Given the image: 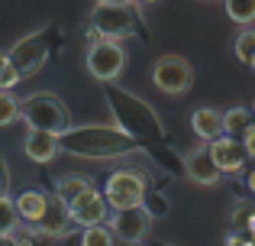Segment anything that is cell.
<instances>
[{"instance_id":"1","label":"cell","mask_w":255,"mask_h":246,"mask_svg":"<svg viewBox=\"0 0 255 246\" xmlns=\"http://www.w3.org/2000/svg\"><path fill=\"white\" fill-rule=\"evenodd\" d=\"M58 149H68L75 156H94V159H104V156H120V152H129L132 149V139L126 133L117 130H100V126H87V130H68L58 136Z\"/></svg>"},{"instance_id":"14","label":"cell","mask_w":255,"mask_h":246,"mask_svg":"<svg viewBox=\"0 0 255 246\" xmlns=\"http://www.w3.org/2000/svg\"><path fill=\"white\" fill-rule=\"evenodd\" d=\"M23 152L32 159V162H52L58 156V136L42 130H29L23 139Z\"/></svg>"},{"instance_id":"7","label":"cell","mask_w":255,"mask_h":246,"mask_svg":"<svg viewBox=\"0 0 255 246\" xmlns=\"http://www.w3.org/2000/svg\"><path fill=\"white\" fill-rule=\"evenodd\" d=\"M104 201L107 208L123 211V208H136V204L145 201V178L132 169H120L107 178L104 185Z\"/></svg>"},{"instance_id":"3","label":"cell","mask_w":255,"mask_h":246,"mask_svg":"<svg viewBox=\"0 0 255 246\" xmlns=\"http://www.w3.org/2000/svg\"><path fill=\"white\" fill-rule=\"evenodd\" d=\"M91 29L104 39H120L123 42L126 36H132L139 26V10L136 3H94L91 13Z\"/></svg>"},{"instance_id":"2","label":"cell","mask_w":255,"mask_h":246,"mask_svg":"<svg viewBox=\"0 0 255 246\" xmlns=\"http://www.w3.org/2000/svg\"><path fill=\"white\" fill-rule=\"evenodd\" d=\"M19 117L26 120L29 130H42V133H52V136H62V133L71 130L68 107L55 94H49V91H39V94L26 97L19 104Z\"/></svg>"},{"instance_id":"5","label":"cell","mask_w":255,"mask_h":246,"mask_svg":"<svg viewBox=\"0 0 255 246\" xmlns=\"http://www.w3.org/2000/svg\"><path fill=\"white\" fill-rule=\"evenodd\" d=\"M84 65L91 71V78H97V81H104V84L117 81L126 71V45L120 39H97L87 49Z\"/></svg>"},{"instance_id":"11","label":"cell","mask_w":255,"mask_h":246,"mask_svg":"<svg viewBox=\"0 0 255 246\" xmlns=\"http://www.w3.org/2000/svg\"><path fill=\"white\" fill-rule=\"evenodd\" d=\"M32 227H36L42 237H52V240H55V237H65V234H68V230L75 227V221H71L68 208H65V204L58 201L55 195H49V198H45V211H42V217H39Z\"/></svg>"},{"instance_id":"9","label":"cell","mask_w":255,"mask_h":246,"mask_svg":"<svg viewBox=\"0 0 255 246\" xmlns=\"http://www.w3.org/2000/svg\"><path fill=\"white\" fill-rule=\"evenodd\" d=\"M207 149H210V159L213 165L220 169V175H236V172L246 169V162H249V152L243 149V143L233 136H217L207 143Z\"/></svg>"},{"instance_id":"17","label":"cell","mask_w":255,"mask_h":246,"mask_svg":"<svg viewBox=\"0 0 255 246\" xmlns=\"http://www.w3.org/2000/svg\"><path fill=\"white\" fill-rule=\"evenodd\" d=\"M91 188H94V185L87 182L84 175H62L58 185H55V198L65 204V208H71V204H75L81 195H87Z\"/></svg>"},{"instance_id":"19","label":"cell","mask_w":255,"mask_h":246,"mask_svg":"<svg viewBox=\"0 0 255 246\" xmlns=\"http://www.w3.org/2000/svg\"><path fill=\"white\" fill-rule=\"evenodd\" d=\"M233 52H236V58L246 65V68H252V65H255V29H252V26H243V32L236 36Z\"/></svg>"},{"instance_id":"28","label":"cell","mask_w":255,"mask_h":246,"mask_svg":"<svg viewBox=\"0 0 255 246\" xmlns=\"http://www.w3.org/2000/svg\"><path fill=\"white\" fill-rule=\"evenodd\" d=\"M0 246H23L13 234H0Z\"/></svg>"},{"instance_id":"18","label":"cell","mask_w":255,"mask_h":246,"mask_svg":"<svg viewBox=\"0 0 255 246\" xmlns=\"http://www.w3.org/2000/svg\"><path fill=\"white\" fill-rule=\"evenodd\" d=\"M220 126H223V136L239 139L246 126H252V110L249 107H230L220 114Z\"/></svg>"},{"instance_id":"30","label":"cell","mask_w":255,"mask_h":246,"mask_svg":"<svg viewBox=\"0 0 255 246\" xmlns=\"http://www.w3.org/2000/svg\"><path fill=\"white\" fill-rule=\"evenodd\" d=\"M142 3H158V0H142Z\"/></svg>"},{"instance_id":"25","label":"cell","mask_w":255,"mask_h":246,"mask_svg":"<svg viewBox=\"0 0 255 246\" xmlns=\"http://www.w3.org/2000/svg\"><path fill=\"white\" fill-rule=\"evenodd\" d=\"M233 221H236V227H243L246 234H249V230H252V211H249V204H239L236 214H233Z\"/></svg>"},{"instance_id":"12","label":"cell","mask_w":255,"mask_h":246,"mask_svg":"<svg viewBox=\"0 0 255 246\" xmlns=\"http://www.w3.org/2000/svg\"><path fill=\"white\" fill-rule=\"evenodd\" d=\"M107 201H104V195H100L97 188H91L87 195H81L75 204L68 208V214H71V221L75 224H81V227H94V224H104L107 221Z\"/></svg>"},{"instance_id":"24","label":"cell","mask_w":255,"mask_h":246,"mask_svg":"<svg viewBox=\"0 0 255 246\" xmlns=\"http://www.w3.org/2000/svg\"><path fill=\"white\" fill-rule=\"evenodd\" d=\"M19 84V75L13 71V65L6 62V55L0 52V91H13Z\"/></svg>"},{"instance_id":"26","label":"cell","mask_w":255,"mask_h":246,"mask_svg":"<svg viewBox=\"0 0 255 246\" xmlns=\"http://www.w3.org/2000/svg\"><path fill=\"white\" fill-rule=\"evenodd\" d=\"M239 143H243V149L249 152V156H255V123H252V126H246V130H243V136H239Z\"/></svg>"},{"instance_id":"16","label":"cell","mask_w":255,"mask_h":246,"mask_svg":"<svg viewBox=\"0 0 255 246\" xmlns=\"http://www.w3.org/2000/svg\"><path fill=\"white\" fill-rule=\"evenodd\" d=\"M191 130L200 136V143H210V139L223 136V126H220V110L217 107H197L191 114Z\"/></svg>"},{"instance_id":"10","label":"cell","mask_w":255,"mask_h":246,"mask_svg":"<svg viewBox=\"0 0 255 246\" xmlns=\"http://www.w3.org/2000/svg\"><path fill=\"white\" fill-rule=\"evenodd\" d=\"M184 175H187V182L200 185V188H213V185H217L220 178H223V175H220V169L213 165L207 143L194 146V149L184 156Z\"/></svg>"},{"instance_id":"20","label":"cell","mask_w":255,"mask_h":246,"mask_svg":"<svg viewBox=\"0 0 255 246\" xmlns=\"http://www.w3.org/2000/svg\"><path fill=\"white\" fill-rule=\"evenodd\" d=\"M226 6V16L239 26H252L255 19V0H223Z\"/></svg>"},{"instance_id":"13","label":"cell","mask_w":255,"mask_h":246,"mask_svg":"<svg viewBox=\"0 0 255 246\" xmlns=\"http://www.w3.org/2000/svg\"><path fill=\"white\" fill-rule=\"evenodd\" d=\"M113 107L123 117V126H129V130H139V126H152V133L158 130L155 114H149V110H145L142 104H136L129 94H113Z\"/></svg>"},{"instance_id":"21","label":"cell","mask_w":255,"mask_h":246,"mask_svg":"<svg viewBox=\"0 0 255 246\" xmlns=\"http://www.w3.org/2000/svg\"><path fill=\"white\" fill-rule=\"evenodd\" d=\"M19 224L16 211H13V198L10 195H0V234H13Z\"/></svg>"},{"instance_id":"8","label":"cell","mask_w":255,"mask_h":246,"mask_svg":"<svg viewBox=\"0 0 255 246\" xmlns=\"http://www.w3.org/2000/svg\"><path fill=\"white\" fill-rule=\"evenodd\" d=\"M107 230H110L113 240L126 243V246H136L142 240H149V230H152V214L136 204V208H123V211H113L110 221H104Z\"/></svg>"},{"instance_id":"29","label":"cell","mask_w":255,"mask_h":246,"mask_svg":"<svg viewBox=\"0 0 255 246\" xmlns=\"http://www.w3.org/2000/svg\"><path fill=\"white\" fill-rule=\"evenodd\" d=\"M94 3H136V0H94Z\"/></svg>"},{"instance_id":"4","label":"cell","mask_w":255,"mask_h":246,"mask_svg":"<svg viewBox=\"0 0 255 246\" xmlns=\"http://www.w3.org/2000/svg\"><path fill=\"white\" fill-rule=\"evenodd\" d=\"M152 84L168 97H181L194 88V65L184 55H158L152 62Z\"/></svg>"},{"instance_id":"22","label":"cell","mask_w":255,"mask_h":246,"mask_svg":"<svg viewBox=\"0 0 255 246\" xmlns=\"http://www.w3.org/2000/svg\"><path fill=\"white\" fill-rule=\"evenodd\" d=\"M81 246H113V237L104 224H94V227H84L81 234Z\"/></svg>"},{"instance_id":"23","label":"cell","mask_w":255,"mask_h":246,"mask_svg":"<svg viewBox=\"0 0 255 246\" xmlns=\"http://www.w3.org/2000/svg\"><path fill=\"white\" fill-rule=\"evenodd\" d=\"M13 120H19V101L10 91H0V126H10Z\"/></svg>"},{"instance_id":"27","label":"cell","mask_w":255,"mask_h":246,"mask_svg":"<svg viewBox=\"0 0 255 246\" xmlns=\"http://www.w3.org/2000/svg\"><path fill=\"white\" fill-rule=\"evenodd\" d=\"M6 191H10V165L0 156V195H6Z\"/></svg>"},{"instance_id":"15","label":"cell","mask_w":255,"mask_h":246,"mask_svg":"<svg viewBox=\"0 0 255 246\" xmlns=\"http://www.w3.org/2000/svg\"><path fill=\"white\" fill-rule=\"evenodd\" d=\"M45 191H36V188H29V191H19L16 198H13V211H16V217L19 221H26V224H36L39 217H42V211H45Z\"/></svg>"},{"instance_id":"6","label":"cell","mask_w":255,"mask_h":246,"mask_svg":"<svg viewBox=\"0 0 255 246\" xmlns=\"http://www.w3.org/2000/svg\"><path fill=\"white\" fill-rule=\"evenodd\" d=\"M49 58V29H36L29 36H23L10 52H6V62L13 65V71L19 75V81L29 75H36L39 68Z\"/></svg>"}]
</instances>
